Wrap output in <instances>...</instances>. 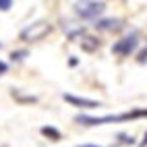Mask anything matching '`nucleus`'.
Wrapping results in <instances>:
<instances>
[{
  "label": "nucleus",
  "instance_id": "1",
  "mask_svg": "<svg viewBox=\"0 0 147 147\" xmlns=\"http://www.w3.org/2000/svg\"><path fill=\"white\" fill-rule=\"evenodd\" d=\"M137 118H147V108L141 110H131L124 114H106V116H87V114H77L75 122L83 126H100L108 122H126V120H137Z\"/></svg>",
  "mask_w": 147,
  "mask_h": 147
},
{
  "label": "nucleus",
  "instance_id": "2",
  "mask_svg": "<svg viewBox=\"0 0 147 147\" xmlns=\"http://www.w3.org/2000/svg\"><path fill=\"white\" fill-rule=\"evenodd\" d=\"M75 15L85 19V21H97V17H102L106 11V2H75Z\"/></svg>",
  "mask_w": 147,
  "mask_h": 147
},
{
  "label": "nucleus",
  "instance_id": "3",
  "mask_svg": "<svg viewBox=\"0 0 147 147\" xmlns=\"http://www.w3.org/2000/svg\"><path fill=\"white\" fill-rule=\"evenodd\" d=\"M137 48H139V33L133 31V33L124 35L118 42L112 44V54H116V56H131L133 52H137Z\"/></svg>",
  "mask_w": 147,
  "mask_h": 147
},
{
  "label": "nucleus",
  "instance_id": "4",
  "mask_svg": "<svg viewBox=\"0 0 147 147\" xmlns=\"http://www.w3.org/2000/svg\"><path fill=\"white\" fill-rule=\"evenodd\" d=\"M48 33H50V23L37 21L35 25L23 29V31H21V37H23V40H27V42H35V40H42V37L48 35Z\"/></svg>",
  "mask_w": 147,
  "mask_h": 147
},
{
  "label": "nucleus",
  "instance_id": "5",
  "mask_svg": "<svg viewBox=\"0 0 147 147\" xmlns=\"http://www.w3.org/2000/svg\"><path fill=\"white\" fill-rule=\"evenodd\" d=\"M62 100H64V102H68V104H73V106H77V108H100V106H102L97 100L77 97V95H73V93H64V95H62Z\"/></svg>",
  "mask_w": 147,
  "mask_h": 147
},
{
  "label": "nucleus",
  "instance_id": "6",
  "mask_svg": "<svg viewBox=\"0 0 147 147\" xmlns=\"http://www.w3.org/2000/svg\"><path fill=\"white\" fill-rule=\"evenodd\" d=\"M122 21L118 19H97L95 21V29H100V31H112V29H118Z\"/></svg>",
  "mask_w": 147,
  "mask_h": 147
},
{
  "label": "nucleus",
  "instance_id": "7",
  "mask_svg": "<svg viewBox=\"0 0 147 147\" xmlns=\"http://www.w3.org/2000/svg\"><path fill=\"white\" fill-rule=\"evenodd\" d=\"M40 133H42L44 137H48V139H52V141H60V137H62L60 131L54 129V126H42Z\"/></svg>",
  "mask_w": 147,
  "mask_h": 147
},
{
  "label": "nucleus",
  "instance_id": "8",
  "mask_svg": "<svg viewBox=\"0 0 147 147\" xmlns=\"http://www.w3.org/2000/svg\"><path fill=\"white\" fill-rule=\"evenodd\" d=\"M81 48L85 52H93L100 48V40H95V37H85V40L81 42Z\"/></svg>",
  "mask_w": 147,
  "mask_h": 147
},
{
  "label": "nucleus",
  "instance_id": "9",
  "mask_svg": "<svg viewBox=\"0 0 147 147\" xmlns=\"http://www.w3.org/2000/svg\"><path fill=\"white\" fill-rule=\"evenodd\" d=\"M27 56H29V50H27V48H21V50L11 52V60L13 62H21L23 58H27Z\"/></svg>",
  "mask_w": 147,
  "mask_h": 147
},
{
  "label": "nucleus",
  "instance_id": "10",
  "mask_svg": "<svg viewBox=\"0 0 147 147\" xmlns=\"http://www.w3.org/2000/svg\"><path fill=\"white\" fill-rule=\"evenodd\" d=\"M118 139L122 145H133L135 143V137L133 135H126V133H118Z\"/></svg>",
  "mask_w": 147,
  "mask_h": 147
},
{
  "label": "nucleus",
  "instance_id": "11",
  "mask_svg": "<svg viewBox=\"0 0 147 147\" xmlns=\"http://www.w3.org/2000/svg\"><path fill=\"white\" fill-rule=\"evenodd\" d=\"M137 62H139V64H145L147 62V48H143V50L137 54Z\"/></svg>",
  "mask_w": 147,
  "mask_h": 147
},
{
  "label": "nucleus",
  "instance_id": "12",
  "mask_svg": "<svg viewBox=\"0 0 147 147\" xmlns=\"http://www.w3.org/2000/svg\"><path fill=\"white\" fill-rule=\"evenodd\" d=\"M11 8H13V2H11V0H0V11H11Z\"/></svg>",
  "mask_w": 147,
  "mask_h": 147
},
{
  "label": "nucleus",
  "instance_id": "13",
  "mask_svg": "<svg viewBox=\"0 0 147 147\" xmlns=\"http://www.w3.org/2000/svg\"><path fill=\"white\" fill-rule=\"evenodd\" d=\"M6 68H8V64L0 60V75H4V73H6Z\"/></svg>",
  "mask_w": 147,
  "mask_h": 147
},
{
  "label": "nucleus",
  "instance_id": "14",
  "mask_svg": "<svg viewBox=\"0 0 147 147\" xmlns=\"http://www.w3.org/2000/svg\"><path fill=\"white\" fill-rule=\"evenodd\" d=\"M68 64H71V66H77V64H79V60H77V56H71V60H68Z\"/></svg>",
  "mask_w": 147,
  "mask_h": 147
},
{
  "label": "nucleus",
  "instance_id": "15",
  "mask_svg": "<svg viewBox=\"0 0 147 147\" xmlns=\"http://www.w3.org/2000/svg\"><path fill=\"white\" fill-rule=\"evenodd\" d=\"M139 147H147V133L143 135V141H141V145H139Z\"/></svg>",
  "mask_w": 147,
  "mask_h": 147
},
{
  "label": "nucleus",
  "instance_id": "16",
  "mask_svg": "<svg viewBox=\"0 0 147 147\" xmlns=\"http://www.w3.org/2000/svg\"><path fill=\"white\" fill-rule=\"evenodd\" d=\"M77 147H100V145H91V143H85V145H77Z\"/></svg>",
  "mask_w": 147,
  "mask_h": 147
},
{
  "label": "nucleus",
  "instance_id": "17",
  "mask_svg": "<svg viewBox=\"0 0 147 147\" xmlns=\"http://www.w3.org/2000/svg\"><path fill=\"white\" fill-rule=\"evenodd\" d=\"M2 46H4V44H2V42H0V50H2Z\"/></svg>",
  "mask_w": 147,
  "mask_h": 147
},
{
  "label": "nucleus",
  "instance_id": "18",
  "mask_svg": "<svg viewBox=\"0 0 147 147\" xmlns=\"http://www.w3.org/2000/svg\"><path fill=\"white\" fill-rule=\"evenodd\" d=\"M2 147H8V145H2Z\"/></svg>",
  "mask_w": 147,
  "mask_h": 147
}]
</instances>
